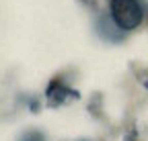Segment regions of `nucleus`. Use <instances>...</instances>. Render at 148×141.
<instances>
[{
    "label": "nucleus",
    "instance_id": "obj_1",
    "mask_svg": "<svg viewBox=\"0 0 148 141\" xmlns=\"http://www.w3.org/2000/svg\"><path fill=\"white\" fill-rule=\"evenodd\" d=\"M111 16L119 29H134L142 21V10L136 0H111Z\"/></svg>",
    "mask_w": 148,
    "mask_h": 141
}]
</instances>
